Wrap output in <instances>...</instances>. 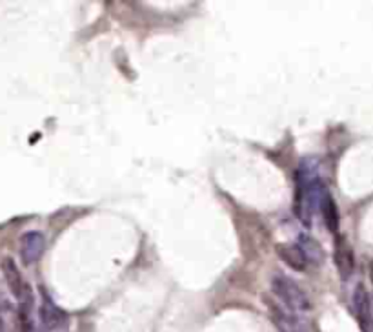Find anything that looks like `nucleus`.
Returning <instances> with one entry per match:
<instances>
[{"label": "nucleus", "mask_w": 373, "mask_h": 332, "mask_svg": "<svg viewBox=\"0 0 373 332\" xmlns=\"http://www.w3.org/2000/svg\"><path fill=\"white\" fill-rule=\"evenodd\" d=\"M326 194H328V190L315 176V168L310 166V159L302 161L299 166V172H297L295 210L299 219L304 225H311V215L317 208H320V203H322Z\"/></svg>", "instance_id": "nucleus-1"}, {"label": "nucleus", "mask_w": 373, "mask_h": 332, "mask_svg": "<svg viewBox=\"0 0 373 332\" xmlns=\"http://www.w3.org/2000/svg\"><path fill=\"white\" fill-rule=\"evenodd\" d=\"M272 290L288 313L295 314L310 310V299H308L304 290L284 274H275L273 276Z\"/></svg>", "instance_id": "nucleus-2"}, {"label": "nucleus", "mask_w": 373, "mask_h": 332, "mask_svg": "<svg viewBox=\"0 0 373 332\" xmlns=\"http://www.w3.org/2000/svg\"><path fill=\"white\" fill-rule=\"evenodd\" d=\"M2 272H4L8 288L11 290L15 299L19 301L20 314H22V317H28L29 310L33 307V292H31V288L26 283V279L22 278L19 267H17V263L11 258H6L2 261Z\"/></svg>", "instance_id": "nucleus-3"}, {"label": "nucleus", "mask_w": 373, "mask_h": 332, "mask_svg": "<svg viewBox=\"0 0 373 332\" xmlns=\"http://www.w3.org/2000/svg\"><path fill=\"white\" fill-rule=\"evenodd\" d=\"M46 249V241L40 232H26L20 238V258L24 261V265H33L35 261H39Z\"/></svg>", "instance_id": "nucleus-4"}, {"label": "nucleus", "mask_w": 373, "mask_h": 332, "mask_svg": "<svg viewBox=\"0 0 373 332\" xmlns=\"http://www.w3.org/2000/svg\"><path fill=\"white\" fill-rule=\"evenodd\" d=\"M40 323L48 331H57L68 323V314L64 313L62 308H58L51 299L46 298L40 307Z\"/></svg>", "instance_id": "nucleus-5"}, {"label": "nucleus", "mask_w": 373, "mask_h": 332, "mask_svg": "<svg viewBox=\"0 0 373 332\" xmlns=\"http://www.w3.org/2000/svg\"><path fill=\"white\" fill-rule=\"evenodd\" d=\"M354 305L361 327L364 332H370V329H372V310H370V296L364 287H357V290H355Z\"/></svg>", "instance_id": "nucleus-6"}, {"label": "nucleus", "mask_w": 373, "mask_h": 332, "mask_svg": "<svg viewBox=\"0 0 373 332\" xmlns=\"http://www.w3.org/2000/svg\"><path fill=\"white\" fill-rule=\"evenodd\" d=\"M277 254L293 270H306L308 261L297 244H277Z\"/></svg>", "instance_id": "nucleus-7"}, {"label": "nucleus", "mask_w": 373, "mask_h": 332, "mask_svg": "<svg viewBox=\"0 0 373 332\" xmlns=\"http://www.w3.org/2000/svg\"><path fill=\"white\" fill-rule=\"evenodd\" d=\"M335 261H337V267H339L340 270V276H342V278H348L352 270H354V254H352L348 244L345 243V240H340V238H337Z\"/></svg>", "instance_id": "nucleus-8"}, {"label": "nucleus", "mask_w": 373, "mask_h": 332, "mask_svg": "<svg viewBox=\"0 0 373 332\" xmlns=\"http://www.w3.org/2000/svg\"><path fill=\"white\" fill-rule=\"evenodd\" d=\"M297 247L301 249V252L304 254L308 263H319L320 259H322V250H320L319 243H317L315 240L308 238V235H301Z\"/></svg>", "instance_id": "nucleus-9"}, {"label": "nucleus", "mask_w": 373, "mask_h": 332, "mask_svg": "<svg viewBox=\"0 0 373 332\" xmlns=\"http://www.w3.org/2000/svg\"><path fill=\"white\" fill-rule=\"evenodd\" d=\"M320 212H322V217H324L326 225L331 232H337V226H339V214H337V208H335V203L331 199L330 194H326L322 203H320Z\"/></svg>", "instance_id": "nucleus-10"}, {"label": "nucleus", "mask_w": 373, "mask_h": 332, "mask_svg": "<svg viewBox=\"0 0 373 332\" xmlns=\"http://www.w3.org/2000/svg\"><path fill=\"white\" fill-rule=\"evenodd\" d=\"M6 308H8V301H6L4 294H2V290H0V313L6 310Z\"/></svg>", "instance_id": "nucleus-11"}]
</instances>
